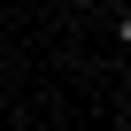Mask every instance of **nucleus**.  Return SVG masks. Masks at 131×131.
Segmentation results:
<instances>
[{
	"mask_svg": "<svg viewBox=\"0 0 131 131\" xmlns=\"http://www.w3.org/2000/svg\"><path fill=\"white\" fill-rule=\"evenodd\" d=\"M116 39H123V46H131V8H123V23H116Z\"/></svg>",
	"mask_w": 131,
	"mask_h": 131,
	"instance_id": "nucleus-1",
	"label": "nucleus"
}]
</instances>
